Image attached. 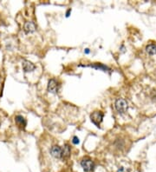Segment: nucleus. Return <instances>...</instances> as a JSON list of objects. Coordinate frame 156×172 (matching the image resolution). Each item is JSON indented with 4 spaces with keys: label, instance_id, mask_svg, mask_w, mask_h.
<instances>
[{
    "label": "nucleus",
    "instance_id": "f8f14e48",
    "mask_svg": "<svg viewBox=\"0 0 156 172\" xmlns=\"http://www.w3.org/2000/svg\"><path fill=\"white\" fill-rule=\"evenodd\" d=\"M92 68H95L96 70H102V71H106V70H109V69L107 67V66H105L103 64H92V65H90Z\"/></svg>",
    "mask_w": 156,
    "mask_h": 172
},
{
    "label": "nucleus",
    "instance_id": "4468645a",
    "mask_svg": "<svg viewBox=\"0 0 156 172\" xmlns=\"http://www.w3.org/2000/svg\"><path fill=\"white\" fill-rule=\"evenodd\" d=\"M72 143L74 144H79V138H78L77 136H74V137H73Z\"/></svg>",
    "mask_w": 156,
    "mask_h": 172
},
{
    "label": "nucleus",
    "instance_id": "7ed1b4c3",
    "mask_svg": "<svg viewBox=\"0 0 156 172\" xmlns=\"http://www.w3.org/2000/svg\"><path fill=\"white\" fill-rule=\"evenodd\" d=\"M115 107L119 113L123 114L128 110V103L123 98H118L115 103Z\"/></svg>",
    "mask_w": 156,
    "mask_h": 172
},
{
    "label": "nucleus",
    "instance_id": "9b49d317",
    "mask_svg": "<svg viewBox=\"0 0 156 172\" xmlns=\"http://www.w3.org/2000/svg\"><path fill=\"white\" fill-rule=\"evenodd\" d=\"M146 52L149 55H155L156 54V44H149L146 47Z\"/></svg>",
    "mask_w": 156,
    "mask_h": 172
},
{
    "label": "nucleus",
    "instance_id": "ddd939ff",
    "mask_svg": "<svg viewBox=\"0 0 156 172\" xmlns=\"http://www.w3.org/2000/svg\"><path fill=\"white\" fill-rule=\"evenodd\" d=\"M116 172H133L131 170V169L129 168H125V167H121Z\"/></svg>",
    "mask_w": 156,
    "mask_h": 172
},
{
    "label": "nucleus",
    "instance_id": "39448f33",
    "mask_svg": "<svg viewBox=\"0 0 156 172\" xmlns=\"http://www.w3.org/2000/svg\"><path fill=\"white\" fill-rule=\"evenodd\" d=\"M81 166L83 167L85 172H90L92 171L95 168V164L89 158H83L81 161Z\"/></svg>",
    "mask_w": 156,
    "mask_h": 172
},
{
    "label": "nucleus",
    "instance_id": "0eeeda50",
    "mask_svg": "<svg viewBox=\"0 0 156 172\" xmlns=\"http://www.w3.org/2000/svg\"><path fill=\"white\" fill-rule=\"evenodd\" d=\"M22 66H23V70L24 71V72H31L36 68L35 64H32L31 62H30L28 60L23 61Z\"/></svg>",
    "mask_w": 156,
    "mask_h": 172
},
{
    "label": "nucleus",
    "instance_id": "423d86ee",
    "mask_svg": "<svg viewBox=\"0 0 156 172\" xmlns=\"http://www.w3.org/2000/svg\"><path fill=\"white\" fill-rule=\"evenodd\" d=\"M59 88V84L56 79L55 78H51L49 81L48 83V91L50 92H53V93H56Z\"/></svg>",
    "mask_w": 156,
    "mask_h": 172
},
{
    "label": "nucleus",
    "instance_id": "2eb2a0df",
    "mask_svg": "<svg viewBox=\"0 0 156 172\" xmlns=\"http://www.w3.org/2000/svg\"><path fill=\"white\" fill-rule=\"evenodd\" d=\"M89 52V51H88V49H86V53H88Z\"/></svg>",
    "mask_w": 156,
    "mask_h": 172
},
{
    "label": "nucleus",
    "instance_id": "6e6552de",
    "mask_svg": "<svg viewBox=\"0 0 156 172\" xmlns=\"http://www.w3.org/2000/svg\"><path fill=\"white\" fill-rule=\"evenodd\" d=\"M36 24L33 22H26L24 25V31L26 34H30L36 31Z\"/></svg>",
    "mask_w": 156,
    "mask_h": 172
},
{
    "label": "nucleus",
    "instance_id": "20e7f679",
    "mask_svg": "<svg viewBox=\"0 0 156 172\" xmlns=\"http://www.w3.org/2000/svg\"><path fill=\"white\" fill-rule=\"evenodd\" d=\"M103 116L104 114L102 111H94L90 115V119H91V122L93 124H96L97 127H99L101 123L102 122Z\"/></svg>",
    "mask_w": 156,
    "mask_h": 172
},
{
    "label": "nucleus",
    "instance_id": "f03ea898",
    "mask_svg": "<svg viewBox=\"0 0 156 172\" xmlns=\"http://www.w3.org/2000/svg\"><path fill=\"white\" fill-rule=\"evenodd\" d=\"M50 155L56 160L63 161V148L58 144H54L49 150Z\"/></svg>",
    "mask_w": 156,
    "mask_h": 172
},
{
    "label": "nucleus",
    "instance_id": "9d476101",
    "mask_svg": "<svg viewBox=\"0 0 156 172\" xmlns=\"http://www.w3.org/2000/svg\"><path fill=\"white\" fill-rule=\"evenodd\" d=\"M70 146L69 144H65L63 147V161H65L68 159L69 157L70 156Z\"/></svg>",
    "mask_w": 156,
    "mask_h": 172
},
{
    "label": "nucleus",
    "instance_id": "f257e3e1",
    "mask_svg": "<svg viewBox=\"0 0 156 172\" xmlns=\"http://www.w3.org/2000/svg\"><path fill=\"white\" fill-rule=\"evenodd\" d=\"M111 147L113 149V151L116 152L117 154H121L127 151L128 147V140L126 139L125 136H117L114 139L111 144Z\"/></svg>",
    "mask_w": 156,
    "mask_h": 172
},
{
    "label": "nucleus",
    "instance_id": "1a4fd4ad",
    "mask_svg": "<svg viewBox=\"0 0 156 172\" xmlns=\"http://www.w3.org/2000/svg\"><path fill=\"white\" fill-rule=\"evenodd\" d=\"M15 122L16 124H17V126L21 129H24L26 124H27V122L24 119V117L21 115H17V116H15Z\"/></svg>",
    "mask_w": 156,
    "mask_h": 172
}]
</instances>
